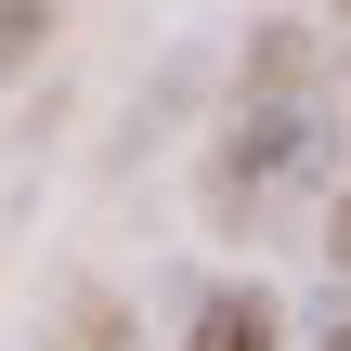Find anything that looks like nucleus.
Listing matches in <instances>:
<instances>
[{
	"mask_svg": "<svg viewBox=\"0 0 351 351\" xmlns=\"http://www.w3.org/2000/svg\"><path fill=\"white\" fill-rule=\"evenodd\" d=\"M274 65H247V91H234V130H221V169H208V195L221 208H261V195H287L300 169H313V143H326V104L287 78V52L300 39H261Z\"/></svg>",
	"mask_w": 351,
	"mask_h": 351,
	"instance_id": "obj_1",
	"label": "nucleus"
},
{
	"mask_svg": "<svg viewBox=\"0 0 351 351\" xmlns=\"http://www.w3.org/2000/svg\"><path fill=\"white\" fill-rule=\"evenodd\" d=\"M326 351H351V313H339V326H326Z\"/></svg>",
	"mask_w": 351,
	"mask_h": 351,
	"instance_id": "obj_5",
	"label": "nucleus"
},
{
	"mask_svg": "<svg viewBox=\"0 0 351 351\" xmlns=\"http://www.w3.org/2000/svg\"><path fill=\"white\" fill-rule=\"evenodd\" d=\"M274 339H287L274 287H208V300L182 313V351H274Z\"/></svg>",
	"mask_w": 351,
	"mask_h": 351,
	"instance_id": "obj_2",
	"label": "nucleus"
},
{
	"mask_svg": "<svg viewBox=\"0 0 351 351\" xmlns=\"http://www.w3.org/2000/svg\"><path fill=\"white\" fill-rule=\"evenodd\" d=\"M39 52H52V0H0V91H13Z\"/></svg>",
	"mask_w": 351,
	"mask_h": 351,
	"instance_id": "obj_3",
	"label": "nucleus"
},
{
	"mask_svg": "<svg viewBox=\"0 0 351 351\" xmlns=\"http://www.w3.org/2000/svg\"><path fill=\"white\" fill-rule=\"evenodd\" d=\"M326 261H339V274H351V195H339V221H326Z\"/></svg>",
	"mask_w": 351,
	"mask_h": 351,
	"instance_id": "obj_4",
	"label": "nucleus"
}]
</instances>
